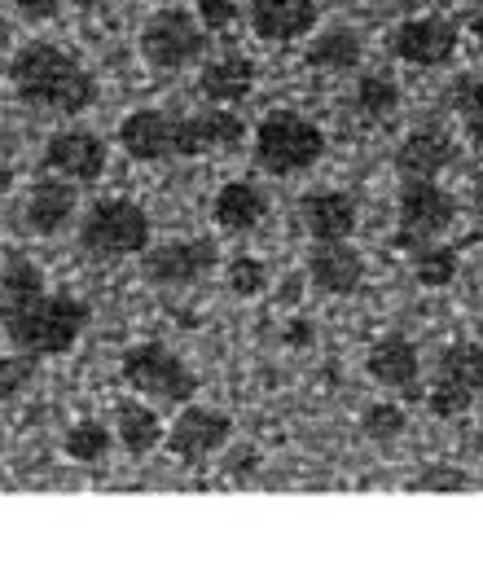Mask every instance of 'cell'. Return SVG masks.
I'll return each mask as SVG.
<instances>
[{
    "label": "cell",
    "mask_w": 483,
    "mask_h": 562,
    "mask_svg": "<svg viewBox=\"0 0 483 562\" xmlns=\"http://www.w3.org/2000/svg\"><path fill=\"white\" fill-rule=\"evenodd\" d=\"M9 88L22 105L44 114H83L97 101V79L88 75V66L75 53L44 40H31L13 53Z\"/></svg>",
    "instance_id": "1"
},
{
    "label": "cell",
    "mask_w": 483,
    "mask_h": 562,
    "mask_svg": "<svg viewBox=\"0 0 483 562\" xmlns=\"http://www.w3.org/2000/svg\"><path fill=\"white\" fill-rule=\"evenodd\" d=\"M92 312L79 294H26V299H0V325L4 338L18 356L26 360H48V356H66L83 329H88Z\"/></svg>",
    "instance_id": "2"
},
{
    "label": "cell",
    "mask_w": 483,
    "mask_h": 562,
    "mask_svg": "<svg viewBox=\"0 0 483 562\" xmlns=\"http://www.w3.org/2000/svg\"><path fill=\"white\" fill-rule=\"evenodd\" d=\"M325 154V132L299 110H272L250 136V158L268 176H299Z\"/></svg>",
    "instance_id": "3"
},
{
    "label": "cell",
    "mask_w": 483,
    "mask_h": 562,
    "mask_svg": "<svg viewBox=\"0 0 483 562\" xmlns=\"http://www.w3.org/2000/svg\"><path fill=\"white\" fill-rule=\"evenodd\" d=\"M149 237H154V224H149L145 206L132 198H97L79 220V246L105 263L141 255L149 246Z\"/></svg>",
    "instance_id": "4"
},
{
    "label": "cell",
    "mask_w": 483,
    "mask_h": 562,
    "mask_svg": "<svg viewBox=\"0 0 483 562\" xmlns=\"http://www.w3.org/2000/svg\"><path fill=\"white\" fill-rule=\"evenodd\" d=\"M119 373L136 395L158 400V404H189L198 391V373L184 364V356L171 351L167 342H154V338L132 342L119 360Z\"/></svg>",
    "instance_id": "5"
},
{
    "label": "cell",
    "mask_w": 483,
    "mask_h": 562,
    "mask_svg": "<svg viewBox=\"0 0 483 562\" xmlns=\"http://www.w3.org/2000/svg\"><path fill=\"white\" fill-rule=\"evenodd\" d=\"M206 53V26L198 22V13L167 4L158 13L145 18L141 26V57L154 70H184L193 61H202Z\"/></svg>",
    "instance_id": "6"
},
{
    "label": "cell",
    "mask_w": 483,
    "mask_h": 562,
    "mask_svg": "<svg viewBox=\"0 0 483 562\" xmlns=\"http://www.w3.org/2000/svg\"><path fill=\"white\" fill-rule=\"evenodd\" d=\"M452 220H457V202H452V193L443 184L404 176L400 198H395V241L400 246L435 241L439 233L452 228Z\"/></svg>",
    "instance_id": "7"
},
{
    "label": "cell",
    "mask_w": 483,
    "mask_h": 562,
    "mask_svg": "<svg viewBox=\"0 0 483 562\" xmlns=\"http://www.w3.org/2000/svg\"><path fill=\"white\" fill-rule=\"evenodd\" d=\"M483 391V342L479 338H461L443 351L439 373L426 391V404L435 417H465L474 408Z\"/></svg>",
    "instance_id": "8"
},
{
    "label": "cell",
    "mask_w": 483,
    "mask_h": 562,
    "mask_svg": "<svg viewBox=\"0 0 483 562\" xmlns=\"http://www.w3.org/2000/svg\"><path fill=\"white\" fill-rule=\"evenodd\" d=\"M220 263L215 241L206 237H176L162 246H145V277L158 290H180V285H198L202 277H211Z\"/></svg>",
    "instance_id": "9"
},
{
    "label": "cell",
    "mask_w": 483,
    "mask_h": 562,
    "mask_svg": "<svg viewBox=\"0 0 483 562\" xmlns=\"http://www.w3.org/2000/svg\"><path fill=\"white\" fill-rule=\"evenodd\" d=\"M233 439V417L224 408H211V404H184L180 417L167 426V448L171 457H180L184 465H202L206 457L224 452Z\"/></svg>",
    "instance_id": "10"
},
{
    "label": "cell",
    "mask_w": 483,
    "mask_h": 562,
    "mask_svg": "<svg viewBox=\"0 0 483 562\" xmlns=\"http://www.w3.org/2000/svg\"><path fill=\"white\" fill-rule=\"evenodd\" d=\"M391 53L404 61V66H448L457 57V26L439 13H417V18H404L395 31H391Z\"/></svg>",
    "instance_id": "11"
},
{
    "label": "cell",
    "mask_w": 483,
    "mask_h": 562,
    "mask_svg": "<svg viewBox=\"0 0 483 562\" xmlns=\"http://www.w3.org/2000/svg\"><path fill=\"white\" fill-rule=\"evenodd\" d=\"M105 162H110V149H105V140H101L97 132H88V127H61V132H53V136L44 140V171L66 176V180H75V184L97 180V176L105 171Z\"/></svg>",
    "instance_id": "12"
},
{
    "label": "cell",
    "mask_w": 483,
    "mask_h": 562,
    "mask_svg": "<svg viewBox=\"0 0 483 562\" xmlns=\"http://www.w3.org/2000/svg\"><path fill=\"white\" fill-rule=\"evenodd\" d=\"M246 140V123L228 110H202V114H184L176 119V154L180 158H202V154H228Z\"/></svg>",
    "instance_id": "13"
},
{
    "label": "cell",
    "mask_w": 483,
    "mask_h": 562,
    "mask_svg": "<svg viewBox=\"0 0 483 562\" xmlns=\"http://www.w3.org/2000/svg\"><path fill=\"white\" fill-rule=\"evenodd\" d=\"M457 158V145H452V132L439 127V123H417L400 136L395 145V171L400 176H417V180H435L452 167Z\"/></svg>",
    "instance_id": "14"
},
{
    "label": "cell",
    "mask_w": 483,
    "mask_h": 562,
    "mask_svg": "<svg viewBox=\"0 0 483 562\" xmlns=\"http://www.w3.org/2000/svg\"><path fill=\"white\" fill-rule=\"evenodd\" d=\"M75 206H79L75 180L48 171V176L35 180L31 193L22 198V228L35 233V237H57V233L75 220Z\"/></svg>",
    "instance_id": "15"
},
{
    "label": "cell",
    "mask_w": 483,
    "mask_h": 562,
    "mask_svg": "<svg viewBox=\"0 0 483 562\" xmlns=\"http://www.w3.org/2000/svg\"><path fill=\"white\" fill-rule=\"evenodd\" d=\"M246 22L268 44H294L312 35V26L321 22V4L316 0H250Z\"/></svg>",
    "instance_id": "16"
},
{
    "label": "cell",
    "mask_w": 483,
    "mask_h": 562,
    "mask_svg": "<svg viewBox=\"0 0 483 562\" xmlns=\"http://www.w3.org/2000/svg\"><path fill=\"white\" fill-rule=\"evenodd\" d=\"M119 145L136 162H158V158L176 154V119L167 110H158V105H141V110L123 114Z\"/></svg>",
    "instance_id": "17"
},
{
    "label": "cell",
    "mask_w": 483,
    "mask_h": 562,
    "mask_svg": "<svg viewBox=\"0 0 483 562\" xmlns=\"http://www.w3.org/2000/svg\"><path fill=\"white\" fill-rule=\"evenodd\" d=\"M307 281L321 294H356L364 285V255L351 241H316V250L307 255Z\"/></svg>",
    "instance_id": "18"
},
{
    "label": "cell",
    "mask_w": 483,
    "mask_h": 562,
    "mask_svg": "<svg viewBox=\"0 0 483 562\" xmlns=\"http://www.w3.org/2000/svg\"><path fill=\"white\" fill-rule=\"evenodd\" d=\"M268 215V198L255 180H224L211 198V220L220 233H233V237H246L263 224Z\"/></svg>",
    "instance_id": "19"
},
{
    "label": "cell",
    "mask_w": 483,
    "mask_h": 562,
    "mask_svg": "<svg viewBox=\"0 0 483 562\" xmlns=\"http://www.w3.org/2000/svg\"><path fill=\"white\" fill-rule=\"evenodd\" d=\"M255 79H259V66L246 57V53H220L202 66L198 75V92L211 101V105H237L255 92Z\"/></svg>",
    "instance_id": "20"
},
{
    "label": "cell",
    "mask_w": 483,
    "mask_h": 562,
    "mask_svg": "<svg viewBox=\"0 0 483 562\" xmlns=\"http://www.w3.org/2000/svg\"><path fill=\"white\" fill-rule=\"evenodd\" d=\"M299 215H303V228L312 241H347L356 233V202L338 189H316L299 202Z\"/></svg>",
    "instance_id": "21"
},
{
    "label": "cell",
    "mask_w": 483,
    "mask_h": 562,
    "mask_svg": "<svg viewBox=\"0 0 483 562\" xmlns=\"http://www.w3.org/2000/svg\"><path fill=\"white\" fill-rule=\"evenodd\" d=\"M364 369H369V378H373L378 386H386V391H408V386H417V373H422L417 342L404 338V334H386V338H378V342L369 347Z\"/></svg>",
    "instance_id": "22"
},
{
    "label": "cell",
    "mask_w": 483,
    "mask_h": 562,
    "mask_svg": "<svg viewBox=\"0 0 483 562\" xmlns=\"http://www.w3.org/2000/svg\"><path fill=\"white\" fill-rule=\"evenodd\" d=\"M114 439L123 443V452H132V457H149V452L167 439V426H162V417H158L154 404L127 395V400L114 404Z\"/></svg>",
    "instance_id": "23"
},
{
    "label": "cell",
    "mask_w": 483,
    "mask_h": 562,
    "mask_svg": "<svg viewBox=\"0 0 483 562\" xmlns=\"http://www.w3.org/2000/svg\"><path fill=\"white\" fill-rule=\"evenodd\" d=\"M364 57V40L356 26H325L312 44H307V66L329 70V75H347L356 70Z\"/></svg>",
    "instance_id": "24"
},
{
    "label": "cell",
    "mask_w": 483,
    "mask_h": 562,
    "mask_svg": "<svg viewBox=\"0 0 483 562\" xmlns=\"http://www.w3.org/2000/svg\"><path fill=\"white\" fill-rule=\"evenodd\" d=\"M351 105L364 123H386L400 110V83L391 75H360L356 92H351Z\"/></svg>",
    "instance_id": "25"
},
{
    "label": "cell",
    "mask_w": 483,
    "mask_h": 562,
    "mask_svg": "<svg viewBox=\"0 0 483 562\" xmlns=\"http://www.w3.org/2000/svg\"><path fill=\"white\" fill-rule=\"evenodd\" d=\"M110 443H114V426H105V422H97V417H79V422L66 430L61 452H66L70 461H79V465H97V461H105Z\"/></svg>",
    "instance_id": "26"
},
{
    "label": "cell",
    "mask_w": 483,
    "mask_h": 562,
    "mask_svg": "<svg viewBox=\"0 0 483 562\" xmlns=\"http://www.w3.org/2000/svg\"><path fill=\"white\" fill-rule=\"evenodd\" d=\"M413 281L422 285V290H443V285H452V277H457V268H461V259H457V250L452 246H439V241H422L417 250H413Z\"/></svg>",
    "instance_id": "27"
},
{
    "label": "cell",
    "mask_w": 483,
    "mask_h": 562,
    "mask_svg": "<svg viewBox=\"0 0 483 562\" xmlns=\"http://www.w3.org/2000/svg\"><path fill=\"white\" fill-rule=\"evenodd\" d=\"M224 285L237 294V299H259L268 290V263L255 259V255H233L224 263Z\"/></svg>",
    "instance_id": "28"
},
{
    "label": "cell",
    "mask_w": 483,
    "mask_h": 562,
    "mask_svg": "<svg viewBox=\"0 0 483 562\" xmlns=\"http://www.w3.org/2000/svg\"><path fill=\"white\" fill-rule=\"evenodd\" d=\"M404 426H408V422H404V408L391 404V400H373V404L360 413V430H364V439H373V443L400 439Z\"/></svg>",
    "instance_id": "29"
},
{
    "label": "cell",
    "mask_w": 483,
    "mask_h": 562,
    "mask_svg": "<svg viewBox=\"0 0 483 562\" xmlns=\"http://www.w3.org/2000/svg\"><path fill=\"white\" fill-rule=\"evenodd\" d=\"M457 114H461L465 136L483 149V75H474V79H465L457 88Z\"/></svg>",
    "instance_id": "30"
},
{
    "label": "cell",
    "mask_w": 483,
    "mask_h": 562,
    "mask_svg": "<svg viewBox=\"0 0 483 562\" xmlns=\"http://www.w3.org/2000/svg\"><path fill=\"white\" fill-rule=\"evenodd\" d=\"M44 290V268L31 263V259H13L0 277V294L4 299H26V294H40Z\"/></svg>",
    "instance_id": "31"
},
{
    "label": "cell",
    "mask_w": 483,
    "mask_h": 562,
    "mask_svg": "<svg viewBox=\"0 0 483 562\" xmlns=\"http://www.w3.org/2000/svg\"><path fill=\"white\" fill-rule=\"evenodd\" d=\"M198 22L211 31H228L237 22V4L233 0H198Z\"/></svg>",
    "instance_id": "32"
},
{
    "label": "cell",
    "mask_w": 483,
    "mask_h": 562,
    "mask_svg": "<svg viewBox=\"0 0 483 562\" xmlns=\"http://www.w3.org/2000/svg\"><path fill=\"white\" fill-rule=\"evenodd\" d=\"M61 4L66 0H13V13L22 22H31V26H40V22H53L61 13Z\"/></svg>",
    "instance_id": "33"
},
{
    "label": "cell",
    "mask_w": 483,
    "mask_h": 562,
    "mask_svg": "<svg viewBox=\"0 0 483 562\" xmlns=\"http://www.w3.org/2000/svg\"><path fill=\"white\" fill-rule=\"evenodd\" d=\"M417 487H443V492H461V487H470V479L461 474V470H448V465H439V470H430V474H422L417 479Z\"/></svg>",
    "instance_id": "34"
},
{
    "label": "cell",
    "mask_w": 483,
    "mask_h": 562,
    "mask_svg": "<svg viewBox=\"0 0 483 562\" xmlns=\"http://www.w3.org/2000/svg\"><path fill=\"white\" fill-rule=\"evenodd\" d=\"M290 347H307L312 338H316V329L307 325V321H285V334H281Z\"/></svg>",
    "instance_id": "35"
},
{
    "label": "cell",
    "mask_w": 483,
    "mask_h": 562,
    "mask_svg": "<svg viewBox=\"0 0 483 562\" xmlns=\"http://www.w3.org/2000/svg\"><path fill=\"white\" fill-rule=\"evenodd\" d=\"M228 470H233V474H242V470H255V448H246V452H233V457H228Z\"/></svg>",
    "instance_id": "36"
},
{
    "label": "cell",
    "mask_w": 483,
    "mask_h": 562,
    "mask_svg": "<svg viewBox=\"0 0 483 562\" xmlns=\"http://www.w3.org/2000/svg\"><path fill=\"white\" fill-rule=\"evenodd\" d=\"M470 31L483 40V4H474V13H470Z\"/></svg>",
    "instance_id": "37"
},
{
    "label": "cell",
    "mask_w": 483,
    "mask_h": 562,
    "mask_svg": "<svg viewBox=\"0 0 483 562\" xmlns=\"http://www.w3.org/2000/svg\"><path fill=\"white\" fill-rule=\"evenodd\" d=\"M66 4H75V9H97L101 0H66Z\"/></svg>",
    "instance_id": "38"
},
{
    "label": "cell",
    "mask_w": 483,
    "mask_h": 562,
    "mask_svg": "<svg viewBox=\"0 0 483 562\" xmlns=\"http://www.w3.org/2000/svg\"><path fill=\"white\" fill-rule=\"evenodd\" d=\"M0 189H9V171L4 167H0Z\"/></svg>",
    "instance_id": "39"
},
{
    "label": "cell",
    "mask_w": 483,
    "mask_h": 562,
    "mask_svg": "<svg viewBox=\"0 0 483 562\" xmlns=\"http://www.w3.org/2000/svg\"><path fill=\"white\" fill-rule=\"evenodd\" d=\"M479 220H483V198H479Z\"/></svg>",
    "instance_id": "40"
},
{
    "label": "cell",
    "mask_w": 483,
    "mask_h": 562,
    "mask_svg": "<svg viewBox=\"0 0 483 562\" xmlns=\"http://www.w3.org/2000/svg\"><path fill=\"white\" fill-rule=\"evenodd\" d=\"M470 4H483V0H470Z\"/></svg>",
    "instance_id": "41"
},
{
    "label": "cell",
    "mask_w": 483,
    "mask_h": 562,
    "mask_svg": "<svg viewBox=\"0 0 483 562\" xmlns=\"http://www.w3.org/2000/svg\"><path fill=\"white\" fill-rule=\"evenodd\" d=\"M171 4H176V0H171Z\"/></svg>",
    "instance_id": "42"
}]
</instances>
